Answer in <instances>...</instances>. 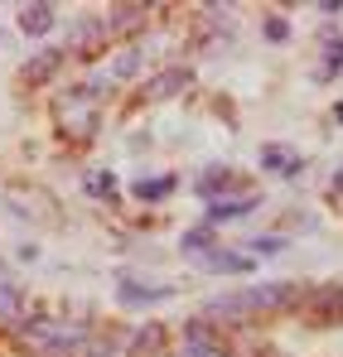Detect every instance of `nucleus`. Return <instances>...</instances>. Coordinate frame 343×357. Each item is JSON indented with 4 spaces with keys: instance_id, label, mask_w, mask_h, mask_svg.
Returning a JSON list of instances; mask_svg holds the SVG:
<instances>
[{
    "instance_id": "nucleus-9",
    "label": "nucleus",
    "mask_w": 343,
    "mask_h": 357,
    "mask_svg": "<svg viewBox=\"0 0 343 357\" xmlns=\"http://www.w3.org/2000/svg\"><path fill=\"white\" fill-rule=\"evenodd\" d=\"M0 324H24V304H20V285L0 275Z\"/></svg>"
},
{
    "instance_id": "nucleus-21",
    "label": "nucleus",
    "mask_w": 343,
    "mask_h": 357,
    "mask_svg": "<svg viewBox=\"0 0 343 357\" xmlns=\"http://www.w3.org/2000/svg\"><path fill=\"white\" fill-rule=\"evenodd\" d=\"M82 357H116V353H112V343H97L92 338V343H82Z\"/></svg>"
},
{
    "instance_id": "nucleus-2",
    "label": "nucleus",
    "mask_w": 343,
    "mask_h": 357,
    "mask_svg": "<svg viewBox=\"0 0 343 357\" xmlns=\"http://www.w3.org/2000/svg\"><path fill=\"white\" fill-rule=\"evenodd\" d=\"M237 304H242V314L251 319V314H281V309H290L295 304V285H286V280H271V285H247L242 295H237Z\"/></svg>"
},
{
    "instance_id": "nucleus-7",
    "label": "nucleus",
    "mask_w": 343,
    "mask_h": 357,
    "mask_svg": "<svg viewBox=\"0 0 343 357\" xmlns=\"http://www.w3.org/2000/svg\"><path fill=\"white\" fill-rule=\"evenodd\" d=\"M203 319L208 324H247V314H242V304H237V295H223V299H208L203 304Z\"/></svg>"
},
{
    "instance_id": "nucleus-19",
    "label": "nucleus",
    "mask_w": 343,
    "mask_h": 357,
    "mask_svg": "<svg viewBox=\"0 0 343 357\" xmlns=\"http://www.w3.org/2000/svg\"><path fill=\"white\" fill-rule=\"evenodd\" d=\"M266 39H271V44H286V39H290L286 20H276V15H271V20H266Z\"/></svg>"
},
{
    "instance_id": "nucleus-16",
    "label": "nucleus",
    "mask_w": 343,
    "mask_h": 357,
    "mask_svg": "<svg viewBox=\"0 0 343 357\" xmlns=\"http://www.w3.org/2000/svg\"><path fill=\"white\" fill-rule=\"evenodd\" d=\"M223 183H228V169H208V174L198 178V188H194V193H203V198H218V193H223Z\"/></svg>"
},
{
    "instance_id": "nucleus-14",
    "label": "nucleus",
    "mask_w": 343,
    "mask_h": 357,
    "mask_svg": "<svg viewBox=\"0 0 343 357\" xmlns=\"http://www.w3.org/2000/svg\"><path fill=\"white\" fill-rule=\"evenodd\" d=\"M213 246H218V232H213L208 222H203L198 232H189V237H184V251H189V256H203V251H213Z\"/></svg>"
},
{
    "instance_id": "nucleus-23",
    "label": "nucleus",
    "mask_w": 343,
    "mask_h": 357,
    "mask_svg": "<svg viewBox=\"0 0 343 357\" xmlns=\"http://www.w3.org/2000/svg\"><path fill=\"white\" fill-rule=\"evenodd\" d=\"M0 275H5V271H0Z\"/></svg>"
},
{
    "instance_id": "nucleus-8",
    "label": "nucleus",
    "mask_w": 343,
    "mask_h": 357,
    "mask_svg": "<svg viewBox=\"0 0 343 357\" xmlns=\"http://www.w3.org/2000/svg\"><path fill=\"white\" fill-rule=\"evenodd\" d=\"M49 29H54V10H49V5H24V10H20V34L39 39V34H49Z\"/></svg>"
},
{
    "instance_id": "nucleus-20",
    "label": "nucleus",
    "mask_w": 343,
    "mask_h": 357,
    "mask_svg": "<svg viewBox=\"0 0 343 357\" xmlns=\"http://www.w3.org/2000/svg\"><path fill=\"white\" fill-rule=\"evenodd\" d=\"M179 357H228V353H223L218 343H213V348H194V343H184V353H179Z\"/></svg>"
},
{
    "instance_id": "nucleus-18",
    "label": "nucleus",
    "mask_w": 343,
    "mask_h": 357,
    "mask_svg": "<svg viewBox=\"0 0 343 357\" xmlns=\"http://www.w3.org/2000/svg\"><path fill=\"white\" fill-rule=\"evenodd\" d=\"M112 73L116 77H136V73H140V54H136V49H121L116 63H112Z\"/></svg>"
},
{
    "instance_id": "nucleus-1",
    "label": "nucleus",
    "mask_w": 343,
    "mask_h": 357,
    "mask_svg": "<svg viewBox=\"0 0 343 357\" xmlns=\"http://www.w3.org/2000/svg\"><path fill=\"white\" fill-rule=\"evenodd\" d=\"M82 328L63 324V319H24L20 324V348H29L34 357H78L82 353Z\"/></svg>"
},
{
    "instance_id": "nucleus-12",
    "label": "nucleus",
    "mask_w": 343,
    "mask_h": 357,
    "mask_svg": "<svg viewBox=\"0 0 343 357\" xmlns=\"http://www.w3.org/2000/svg\"><path fill=\"white\" fill-rule=\"evenodd\" d=\"M58 63H63V49H44V54H34V59L24 63V77L29 82H44V77H54Z\"/></svg>"
},
{
    "instance_id": "nucleus-10",
    "label": "nucleus",
    "mask_w": 343,
    "mask_h": 357,
    "mask_svg": "<svg viewBox=\"0 0 343 357\" xmlns=\"http://www.w3.org/2000/svg\"><path fill=\"white\" fill-rule=\"evenodd\" d=\"M107 20H82L78 24V39H73V49H82V54H92V49H102L107 44Z\"/></svg>"
},
{
    "instance_id": "nucleus-13",
    "label": "nucleus",
    "mask_w": 343,
    "mask_h": 357,
    "mask_svg": "<svg viewBox=\"0 0 343 357\" xmlns=\"http://www.w3.org/2000/svg\"><path fill=\"white\" fill-rule=\"evenodd\" d=\"M251 208H256V193H251V198H223V203L208 208V227L223 222V218H242V213H251Z\"/></svg>"
},
{
    "instance_id": "nucleus-11",
    "label": "nucleus",
    "mask_w": 343,
    "mask_h": 357,
    "mask_svg": "<svg viewBox=\"0 0 343 357\" xmlns=\"http://www.w3.org/2000/svg\"><path fill=\"white\" fill-rule=\"evenodd\" d=\"M174 188H179L174 174H155V178H140V183H136V198H140V203H160V198H170Z\"/></svg>"
},
{
    "instance_id": "nucleus-6",
    "label": "nucleus",
    "mask_w": 343,
    "mask_h": 357,
    "mask_svg": "<svg viewBox=\"0 0 343 357\" xmlns=\"http://www.w3.org/2000/svg\"><path fill=\"white\" fill-rule=\"evenodd\" d=\"M58 121H63V130H68L73 140H87V135L97 130V112H87V107H78V102H68V107L58 112Z\"/></svg>"
},
{
    "instance_id": "nucleus-3",
    "label": "nucleus",
    "mask_w": 343,
    "mask_h": 357,
    "mask_svg": "<svg viewBox=\"0 0 343 357\" xmlns=\"http://www.w3.org/2000/svg\"><path fill=\"white\" fill-rule=\"evenodd\" d=\"M251 266H256L251 251H223V246H213V251L198 256V271H213V275H247Z\"/></svg>"
},
{
    "instance_id": "nucleus-5",
    "label": "nucleus",
    "mask_w": 343,
    "mask_h": 357,
    "mask_svg": "<svg viewBox=\"0 0 343 357\" xmlns=\"http://www.w3.org/2000/svg\"><path fill=\"white\" fill-rule=\"evenodd\" d=\"M116 295H121V304H126V309H145V304L170 299L174 290H170V285H140V280H121V285H116Z\"/></svg>"
},
{
    "instance_id": "nucleus-15",
    "label": "nucleus",
    "mask_w": 343,
    "mask_h": 357,
    "mask_svg": "<svg viewBox=\"0 0 343 357\" xmlns=\"http://www.w3.org/2000/svg\"><path fill=\"white\" fill-rule=\"evenodd\" d=\"M261 160H266V169H281V174H295V169H300V160L286 155V145H266V155H261Z\"/></svg>"
},
{
    "instance_id": "nucleus-22",
    "label": "nucleus",
    "mask_w": 343,
    "mask_h": 357,
    "mask_svg": "<svg viewBox=\"0 0 343 357\" xmlns=\"http://www.w3.org/2000/svg\"><path fill=\"white\" fill-rule=\"evenodd\" d=\"M92 193H102V198H112L116 188H112V174H97L92 178Z\"/></svg>"
},
{
    "instance_id": "nucleus-17",
    "label": "nucleus",
    "mask_w": 343,
    "mask_h": 357,
    "mask_svg": "<svg viewBox=\"0 0 343 357\" xmlns=\"http://www.w3.org/2000/svg\"><path fill=\"white\" fill-rule=\"evenodd\" d=\"M160 338H165V328H160V324H145V328L136 333V353H155Z\"/></svg>"
},
{
    "instance_id": "nucleus-4",
    "label": "nucleus",
    "mask_w": 343,
    "mask_h": 357,
    "mask_svg": "<svg viewBox=\"0 0 343 357\" xmlns=\"http://www.w3.org/2000/svg\"><path fill=\"white\" fill-rule=\"evenodd\" d=\"M189 82H194V73H189V68H165V73H155V77L140 87V102H165V97H179Z\"/></svg>"
}]
</instances>
